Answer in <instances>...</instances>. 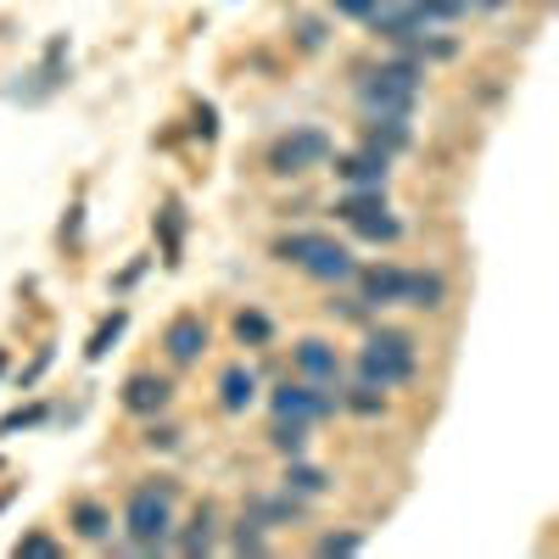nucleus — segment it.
<instances>
[{
	"instance_id": "f257e3e1",
	"label": "nucleus",
	"mask_w": 559,
	"mask_h": 559,
	"mask_svg": "<svg viewBox=\"0 0 559 559\" xmlns=\"http://www.w3.org/2000/svg\"><path fill=\"white\" fill-rule=\"evenodd\" d=\"M419 90H426V62H414L408 51H397L381 68L353 79V96H358L364 118H414Z\"/></svg>"
},
{
	"instance_id": "f03ea898",
	"label": "nucleus",
	"mask_w": 559,
	"mask_h": 559,
	"mask_svg": "<svg viewBox=\"0 0 559 559\" xmlns=\"http://www.w3.org/2000/svg\"><path fill=\"white\" fill-rule=\"evenodd\" d=\"M174 481L168 476H157V481H146V487H134L129 492V503H123V548L118 554H163L168 548V537H174Z\"/></svg>"
},
{
	"instance_id": "7ed1b4c3",
	"label": "nucleus",
	"mask_w": 559,
	"mask_h": 559,
	"mask_svg": "<svg viewBox=\"0 0 559 559\" xmlns=\"http://www.w3.org/2000/svg\"><path fill=\"white\" fill-rule=\"evenodd\" d=\"M331 152H336V140L324 129H292V134H280L269 146V174H280V179L313 174V168L331 163Z\"/></svg>"
},
{
	"instance_id": "20e7f679",
	"label": "nucleus",
	"mask_w": 559,
	"mask_h": 559,
	"mask_svg": "<svg viewBox=\"0 0 559 559\" xmlns=\"http://www.w3.org/2000/svg\"><path fill=\"white\" fill-rule=\"evenodd\" d=\"M269 408L274 414H286V419H308V426H319V419H336L342 414V392L331 386H313V381H280L269 392Z\"/></svg>"
},
{
	"instance_id": "39448f33",
	"label": "nucleus",
	"mask_w": 559,
	"mask_h": 559,
	"mask_svg": "<svg viewBox=\"0 0 559 559\" xmlns=\"http://www.w3.org/2000/svg\"><path fill=\"white\" fill-rule=\"evenodd\" d=\"M353 369H358V381H364V386L403 392V386L419 376V353H392V347H381V342H364L358 358H353Z\"/></svg>"
},
{
	"instance_id": "423d86ee",
	"label": "nucleus",
	"mask_w": 559,
	"mask_h": 559,
	"mask_svg": "<svg viewBox=\"0 0 559 559\" xmlns=\"http://www.w3.org/2000/svg\"><path fill=\"white\" fill-rule=\"evenodd\" d=\"M292 369L302 381H313V386H331V392H342V381H347V364H342V353L324 342V336H302L297 347H292Z\"/></svg>"
},
{
	"instance_id": "0eeeda50",
	"label": "nucleus",
	"mask_w": 559,
	"mask_h": 559,
	"mask_svg": "<svg viewBox=\"0 0 559 559\" xmlns=\"http://www.w3.org/2000/svg\"><path fill=\"white\" fill-rule=\"evenodd\" d=\"M331 168L347 191H386V179H392V157H381V152H369V146H358V152H331Z\"/></svg>"
},
{
	"instance_id": "6e6552de",
	"label": "nucleus",
	"mask_w": 559,
	"mask_h": 559,
	"mask_svg": "<svg viewBox=\"0 0 559 559\" xmlns=\"http://www.w3.org/2000/svg\"><path fill=\"white\" fill-rule=\"evenodd\" d=\"M163 353H168L179 369L202 364V353H207V319H202V313H174L168 331H163Z\"/></svg>"
},
{
	"instance_id": "1a4fd4ad",
	"label": "nucleus",
	"mask_w": 559,
	"mask_h": 559,
	"mask_svg": "<svg viewBox=\"0 0 559 559\" xmlns=\"http://www.w3.org/2000/svg\"><path fill=\"white\" fill-rule=\"evenodd\" d=\"M134 419H157L168 403H174V386L163 376H152V369H134V376L123 381V397H118Z\"/></svg>"
},
{
	"instance_id": "9d476101",
	"label": "nucleus",
	"mask_w": 559,
	"mask_h": 559,
	"mask_svg": "<svg viewBox=\"0 0 559 559\" xmlns=\"http://www.w3.org/2000/svg\"><path fill=\"white\" fill-rule=\"evenodd\" d=\"M302 274H308V280H319V286H347V280L358 274V263H353V252H347L342 241L324 236V241L302 258Z\"/></svg>"
},
{
	"instance_id": "9b49d317",
	"label": "nucleus",
	"mask_w": 559,
	"mask_h": 559,
	"mask_svg": "<svg viewBox=\"0 0 559 559\" xmlns=\"http://www.w3.org/2000/svg\"><path fill=\"white\" fill-rule=\"evenodd\" d=\"M68 532H73L79 543H90V548H107L118 526H112V509H107V503L73 498V503H68Z\"/></svg>"
},
{
	"instance_id": "f8f14e48",
	"label": "nucleus",
	"mask_w": 559,
	"mask_h": 559,
	"mask_svg": "<svg viewBox=\"0 0 559 559\" xmlns=\"http://www.w3.org/2000/svg\"><path fill=\"white\" fill-rule=\"evenodd\" d=\"M403 274H408V269H397V263H369V269H358L353 280H358V297L381 313V308H397V302H403Z\"/></svg>"
},
{
	"instance_id": "ddd939ff",
	"label": "nucleus",
	"mask_w": 559,
	"mask_h": 559,
	"mask_svg": "<svg viewBox=\"0 0 559 559\" xmlns=\"http://www.w3.org/2000/svg\"><path fill=\"white\" fill-rule=\"evenodd\" d=\"M247 515L269 532V526H292V521H302L308 515V498H297V492H286V487H280V492H258V498H247Z\"/></svg>"
},
{
	"instance_id": "4468645a",
	"label": "nucleus",
	"mask_w": 559,
	"mask_h": 559,
	"mask_svg": "<svg viewBox=\"0 0 559 559\" xmlns=\"http://www.w3.org/2000/svg\"><path fill=\"white\" fill-rule=\"evenodd\" d=\"M403 302L419 308V313L448 308V274H442V269H408V274H403Z\"/></svg>"
},
{
	"instance_id": "2eb2a0df",
	"label": "nucleus",
	"mask_w": 559,
	"mask_h": 559,
	"mask_svg": "<svg viewBox=\"0 0 559 559\" xmlns=\"http://www.w3.org/2000/svg\"><path fill=\"white\" fill-rule=\"evenodd\" d=\"M364 146L381 157H403L414 146V129H408V118H364Z\"/></svg>"
},
{
	"instance_id": "dca6fc26",
	"label": "nucleus",
	"mask_w": 559,
	"mask_h": 559,
	"mask_svg": "<svg viewBox=\"0 0 559 559\" xmlns=\"http://www.w3.org/2000/svg\"><path fill=\"white\" fill-rule=\"evenodd\" d=\"M252 403H258V376H252L247 364H229L224 376H218V408L224 414H247Z\"/></svg>"
},
{
	"instance_id": "f3484780",
	"label": "nucleus",
	"mask_w": 559,
	"mask_h": 559,
	"mask_svg": "<svg viewBox=\"0 0 559 559\" xmlns=\"http://www.w3.org/2000/svg\"><path fill=\"white\" fill-rule=\"evenodd\" d=\"M179 554H213L218 548V509L213 503H197V515H191V526H185L179 537H168Z\"/></svg>"
},
{
	"instance_id": "a211bd4d",
	"label": "nucleus",
	"mask_w": 559,
	"mask_h": 559,
	"mask_svg": "<svg viewBox=\"0 0 559 559\" xmlns=\"http://www.w3.org/2000/svg\"><path fill=\"white\" fill-rule=\"evenodd\" d=\"M286 492H297V498H324V492H331V476L297 453V459L286 464Z\"/></svg>"
},
{
	"instance_id": "6ab92c4d",
	"label": "nucleus",
	"mask_w": 559,
	"mask_h": 559,
	"mask_svg": "<svg viewBox=\"0 0 559 559\" xmlns=\"http://www.w3.org/2000/svg\"><path fill=\"white\" fill-rule=\"evenodd\" d=\"M308 419H286V414H274V426H269V448L274 453H286V459H297V453H308Z\"/></svg>"
},
{
	"instance_id": "aec40b11",
	"label": "nucleus",
	"mask_w": 559,
	"mask_h": 559,
	"mask_svg": "<svg viewBox=\"0 0 559 559\" xmlns=\"http://www.w3.org/2000/svg\"><path fill=\"white\" fill-rule=\"evenodd\" d=\"M229 331H236V342H241V347H269V342H274V319H269L263 308H241Z\"/></svg>"
},
{
	"instance_id": "412c9836",
	"label": "nucleus",
	"mask_w": 559,
	"mask_h": 559,
	"mask_svg": "<svg viewBox=\"0 0 559 559\" xmlns=\"http://www.w3.org/2000/svg\"><path fill=\"white\" fill-rule=\"evenodd\" d=\"M123 331H129V308H112V313H107V319L96 324V336H90V347H84V358H90V364H102V358L112 353V342H118Z\"/></svg>"
},
{
	"instance_id": "4be33fe9",
	"label": "nucleus",
	"mask_w": 559,
	"mask_h": 559,
	"mask_svg": "<svg viewBox=\"0 0 559 559\" xmlns=\"http://www.w3.org/2000/svg\"><path fill=\"white\" fill-rule=\"evenodd\" d=\"M342 408H347V414H358V419H381V414H386V392H381V386L353 381V386H342Z\"/></svg>"
},
{
	"instance_id": "5701e85b",
	"label": "nucleus",
	"mask_w": 559,
	"mask_h": 559,
	"mask_svg": "<svg viewBox=\"0 0 559 559\" xmlns=\"http://www.w3.org/2000/svg\"><path fill=\"white\" fill-rule=\"evenodd\" d=\"M347 229H353L358 241H376V247H392V241L403 236V224H397L386 207H381V213H369V218H358V224H347Z\"/></svg>"
},
{
	"instance_id": "b1692460",
	"label": "nucleus",
	"mask_w": 559,
	"mask_h": 559,
	"mask_svg": "<svg viewBox=\"0 0 559 559\" xmlns=\"http://www.w3.org/2000/svg\"><path fill=\"white\" fill-rule=\"evenodd\" d=\"M386 207V191H347L331 213L342 218V224H358V218H369V213H381Z\"/></svg>"
},
{
	"instance_id": "393cba45",
	"label": "nucleus",
	"mask_w": 559,
	"mask_h": 559,
	"mask_svg": "<svg viewBox=\"0 0 559 559\" xmlns=\"http://www.w3.org/2000/svg\"><path fill=\"white\" fill-rule=\"evenodd\" d=\"M319 241H324L319 229H292V236H280V241H274V258H280V263H292V269H302V258H308Z\"/></svg>"
},
{
	"instance_id": "a878e982",
	"label": "nucleus",
	"mask_w": 559,
	"mask_h": 559,
	"mask_svg": "<svg viewBox=\"0 0 559 559\" xmlns=\"http://www.w3.org/2000/svg\"><path fill=\"white\" fill-rule=\"evenodd\" d=\"M157 229H163V263H179V241H185V213H179V202H168V207L157 213Z\"/></svg>"
},
{
	"instance_id": "bb28decb",
	"label": "nucleus",
	"mask_w": 559,
	"mask_h": 559,
	"mask_svg": "<svg viewBox=\"0 0 559 559\" xmlns=\"http://www.w3.org/2000/svg\"><path fill=\"white\" fill-rule=\"evenodd\" d=\"M229 554H269V532L252 515H241L236 532H229Z\"/></svg>"
},
{
	"instance_id": "cd10ccee",
	"label": "nucleus",
	"mask_w": 559,
	"mask_h": 559,
	"mask_svg": "<svg viewBox=\"0 0 559 559\" xmlns=\"http://www.w3.org/2000/svg\"><path fill=\"white\" fill-rule=\"evenodd\" d=\"M324 308H331V319H347V324H369V319H376V308H369L364 297H342L336 286H331V302H324Z\"/></svg>"
},
{
	"instance_id": "c85d7f7f",
	"label": "nucleus",
	"mask_w": 559,
	"mask_h": 559,
	"mask_svg": "<svg viewBox=\"0 0 559 559\" xmlns=\"http://www.w3.org/2000/svg\"><path fill=\"white\" fill-rule=\"evenodd\" d=\"M358 548H364V532H353V526L347 532H324L313 543V554H324V559H331V554H358Z\"/></svg>"
},
{
	"instance_id": "c756f323",
	"label": "nucleus",
	"mask_w": 559,
	"mask_h": 559,
	"mask_svg": "<svg viewBox=\"0 0 559 559\" xmlns=\"http://www.w3.org/2000/svg\"><path fill=\"white\" fill-rule=\"evenodd\" d=\"M324 39H331L324 17H297V45H302V51H324Z\"/></svg>"
},
{
	"instance_id": "7c9ffc66",
	"label": "nucleus",
	"mask_w": 559,
	"mask_h": 559,
	"mask_svg": "<svg viewBox=\"0 0 559 559\" xmlns=\"http://www.w3.org/2000/svg\"><path fill=\"white\" fill-rule=\"evenodd\" d=\"M23 554H39V559H62V543L57 537H45V532H28L23 543H17V559Z\"/></svg>"
},
{
	"instance_id": "2f4dec72",
	"label": "nucleus",
	"mask_w": 559,
	"mask_h": 559,
	"mask_svg": "<svg viewBox=\"0 0 559 559\" xmlns=\"http://www.w3.org/2000/svg\"><path fill=\"white\" fill-rule=\"evenodd\" d=\"M39 419H45V408L34 403V408H12L7 419H0V437H12V431H28V426H39Z\"/></svg>"
},
{
	"instance_id": "473e14b6",
	"label": "nucleus",
	"mask_w": 559,
	"mask_h": 559,
	"mask_svg": "<svg viewBox=\"0 0 559 559\" xmlns=\"http://www.w3.org/2000/svg\"><path fill=\"white\" fill-rule=\"evenodd\" d=\"M191 134H197V140H218V112H213L207 102L191 112Z\"/></svg>"
},
{
	"instance_id": "72a5a7b5",
	"label": "nucleus",
	"mask_w": 559,
	"mask_h": 559,
	"mask_svg": "<svg viewBox=\"0 0 559 559\" xmlns=\"http://www.w3.org/2000/svg\"><path fill=\"white\" fill-rule=\"evenodd\" d=\"M140 442H146V448H174V442H179V426H157V419H152Z\"/></svg>"
},
{
	"instance_id": "f704fd0d",
	"label": "nucleus",
	"mask_w": 559,
	"mask_h": 559,
	"mask_svg": "<svg viewBox=\"0 0 559 559\" xmlns=\"http://www.w3.org/2000/svg\"><path fill=\"white\" fill-rule=\"evenodd\" d=\"M331 7H336V17H369V12H376V0H331Z\"/></svg>"
},
{
	"instance_id": "c9c22d12",
	"label": "nucleus",
	"mask_w": 559,
	"mask_h": 559,
	"mask_svg": "<svg viewBox=\"0 0 559 559\" xmlns=\"http://www.w3.org/2000/svg\"><path fill=\"white\" fill-rule=\"evenodd\" d=\"M84 236V207H68V218H62V241H79Z\"/></svg>"
},
{
	"instance_id": "e433bc0d",
	"label": "nucleus",
	"mask_w": 559,
	"mask_h": 559,
	"mask_svg": "<svg viewBox=\"0 0 559 559\" xmlns=\"http://www.w3.org/2000/svg\"><path fill=\"white\" fill-rule=\"evenodd\" d=\"M45 364H51V347H39V358H34V364L23 369V386H34V381L45 376Z\"/></svg>"
},
{
	"instance_id": "4c0bfd02",
	"label": "nucleus",
	"mask_w": 559,
	"mask_h": 559,
	"mask_svg": "<svg viewBox=\"0 0 559 559\" xmlns=\"http://www.w3.org/2000/svg\"><path fill=\"white\" fill-rule=\"evenodd\" d=\"M509 0H464V12H503Z\"/></svg>"
}]
</instances>
